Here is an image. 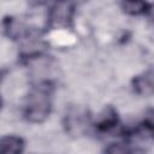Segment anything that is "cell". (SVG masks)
Returning <instances> with one entry per match:
<instances>
[{
    "label": "cell",
    "instance_id": "cell-1",
    "mask_svg": "<svg viewBox=\"0 0 154 154\" xmlns=\"http://www.w3.org/2000/svg\"><path fill=\"white\" fill-rule=\"evenodd\" d=\"M54 84L48 79H42L35 83L23 105V117L32 124L43 123L51 114L53 107Z\"/></svg>",
    "mask_w": 154,
    "mask_h": 154
},
{
    "label": "cell",
    "instance_id": "cell-2",
    "mask_svg": "<svg viewBox=\"0 0 154 154\" xmlns=\"http://www.w3.org/2000/svg\"><path fill=\"white\" fill-rule=\"evenodd\" d=\"M77 0H55L48 13L47 26L49 29H71Z\"/></svg>",
    "mask_w": 154,
    "mask_h": 154
},
{
    "label": "cell",
    "instance_id": "cell-4",
    "mask_svg": "<svg viewBox=\"0 0 154 154\" xmlns=\"http://www.w3.org/2000/svg\"><path fill=\"white\" fill-rule=\"evenodd\" d=\"M119 124V116L112 106H107L96 118V122L93 124L97 132L107 134L116 129Z\"/></svg>",
    "mask_w": 154,
    "mask_h": 154
},
{
    "label": "cell",
    "instance_id": "cell-5",
    "mask_svg": "<svg viewBox=\"0 0 154 154\" xmlns=\"http://www.w3.org/2000/svg\"><path fill=\"white\" fill-rule=\"evenodd\" d=\"M134 90L138 95L149 96L153 94V70L148 69L147 71L137 75L132 79Z\"/></svg>",
    "mask_w": 154,
    "mask_h": 154
},
{
    "label": "cell",
    "instance_id": "cell-8",
    "mask_svg": "<svg viewBox=\"0 0 154 154\" xmlns=\"http://www.w3.org/2000/svg\"><path fill=\"white\" fill-rule=\"evenodd\" d=\"M51 1H53V0H29L31 6H43V5L49 4Z\"/></svg>",
    "mask_w": 154,
    "mask_h": 154
},
{
    "label": "cell",
    "instance_id": "cell-3",
    "mask_svg": "<svg viewBox=\"0 0 154 154\" xmlns=\"http://www.w3.org/2000/svg\"><path fill=\"white\" fill-rule=\"evenodd\" d=\"M64 128L65 131L75 137L83 136L88 132L89 128L93 125L91 116L88 108L82 106L70 107L64 116Z\"/></svg>",
    "mask_w": 154,
    "mask_h": 154
},
{
    "label": "cell",
    "instance_id": "cell-9",
    "mask_svg": "<svg viewBox=\"0 0 154 154\" xmlns=\"http://www.w3.org/2000/svg\"><path fill=\"white\" fill-rule=\"evenodd\" d=\"M0 108H1V96H0Z\"/></svg>",
    "mask_w": 154,
    "mask_h": 154
},
{
    "label": "cell",
    "instance_id": "cell-6",
    "mask_svg": "<svg viewBox=\"0 0 154 154\" xmlns=\"http://www.w3.org/2000/svg\"><path fill=\"white\" fill-rule=\"evenodd\" d=\"M122 8L130 16H147L152 11V5L147 0H123Z\"/></svg>",
    "mask_w": 154,
    "mask_h": 154
},
{
    "label": "cell",
    "instance_id": "cell-7",
    "mask_svg": "<svg viewBox=\"0 0 154 154\" xmlns=\"http://www.w3.org/2000/svg\"><path fill=\"white\" fill-rule=\"evenodd\" d=\"M23 150H24V141L22 137L14 135H7L0 138L1 154H19Z\"/></svg>",
    "mask_w": 154,
    "mask_h": 154
}]
</instances>
